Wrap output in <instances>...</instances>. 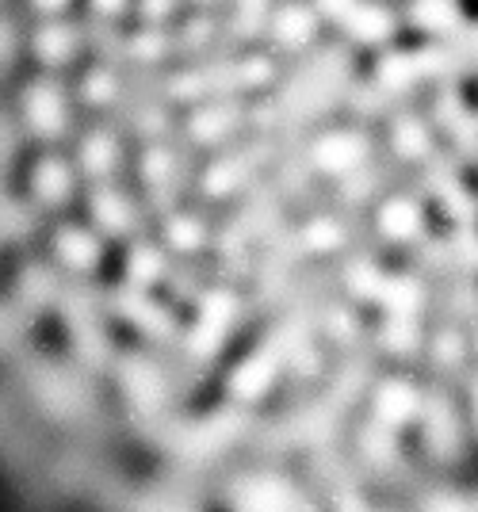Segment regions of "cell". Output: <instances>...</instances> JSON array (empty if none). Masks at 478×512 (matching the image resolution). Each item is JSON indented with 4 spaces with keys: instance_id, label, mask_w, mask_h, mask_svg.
Masks as SVG:
<instances>
[{
    "instance_id": "6da1fadb",
    "label": "cell",
    "mask_w": 478,
    "mask_h": 512,
    "mask_svg": "<svg viewBox=\"0 0 478 512\" xmlns=\"http://www.w3.org/2000/svg\"><path fill=\"white\" fill-rule=\"evenodd\" d=\"M20 111H23V123L35 130V134H58V130L66 127V96H62V88L54 85V81H35V85H27L20 100Z\"/></svg>"
},
{
    "instance_id": "7a4b0ae2",
    "label": "cell",
    "mask_w": 478,
    "mask_h": 512,
    "mask_svg": "<svg viewBox=\"0 0 478 512\" xmlns=\"http://www.w3.org/2000/svg\"><path fill=\"white\" fill-rule=\"evenodd\" d=\"M69 184H73V176H69V165L62 157L46 153L31 165V192L39 195L43 203H62L69 195Z\"/></svg>"
},
{
    "instance_id": "3957f363",
    "label": "cell",
    "mask_w": 478,
    "mask_h": 512,
    "mask_svg": "<svg viewBox=\"0 0 478 512\" xmlns=\"http://www.w3.org/2000/svg\"><path fill=\"white\" fill-rule=\"evenodd\" d=\"M54 253L62 264L69 268H92L96 264V256H100V245H96V237L81 230V226H62L58 237H54Z\"/></svg>"
},
{
    "instance_id": "277c9868",
    "label": "cell",
    "mask_w": 478,
    "mask_h": 512,
    "mask_svg": "<svg viewBox=\"0 0 478 512\" xmlns=\"http://www.w3.org/2000/svg\"><path fill=\"white\" fill-rule=\"evenodd\" d=\"M31 4H35V12H43V16H54V12L66 8V0H31Z\"/></svg>"
},
{
    "instance_id": "5b68a950",
    "label": "cell",
    "mask_w": 478,
    "mask_h": 512,
    "mask_svg": "<svg viewBox=\"0 0 478 512\" xmlns=\"http://www.w3.org/2000/svg\"><path fill=\"white\" fill-rule=\"evenodd\" d=\"M8 43H12V35H8V27H4V23H0V58H4V54H8Z\"/></svg>"
}]
</instances>
